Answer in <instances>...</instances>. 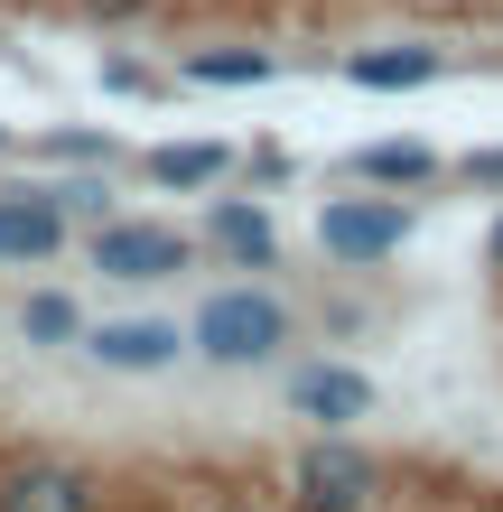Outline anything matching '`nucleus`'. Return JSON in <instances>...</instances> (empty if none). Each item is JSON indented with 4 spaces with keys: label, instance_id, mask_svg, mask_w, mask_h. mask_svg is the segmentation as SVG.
<instances>
[{
    "label": "nucleus",
    "instance_id": "obj_7",
    "mask_svg": "<svg viewBox=\"0 0 503 512\" xmlns=\"http://www.w3.org/2000/svg\"><path fill=\"white\" fill-rule=\"evenodd\" d=\"M84 354H94L103 373H168L187 336H177L168 317H112V326H84Z\"/></svg>",
    "mask_w": 503,
    "mask_h": 512
},
{
    "label": "nucleus",
    "instance_id": "obj_10",
    "mask_svg": "<svg viewBox=\"0 0 503 512\" xmlns=\"http://www.w3.org/2000/svg\"><path fill=\"white\" fill-rule=\"evenodd\" d=\"M205 233H215V252L243 261V270H271L280 261V233H271V215H261L252 196H215V205H205Z\"/></svg>",
    "mask_w": 503,
    "mask_h": 512
},
{
    "label": "nucleus",
    "instance_id": "obj_17",
    "mask_svg": "<svg viewBox=\"0 0 503 512\" xmlns=\"http://www.w3.org/2000/svg\"><path fill=\"white\" fill-rule=\"evenodd\" d=\"M103 84H112V94H159V75H150V66H131V56H112Z\"/></svg>",
    "mask_w": 503,
    "mask_h": 512
},
{
    "label": "nucleus",
    "instance_id": "obj_13",
    "mask_svg": "<svg viewBox=\"0 0 503 512\" xmlns=\"http://www.w3.org/2000/svg\"><path fill=\"white\" fill-rule=\"evenodd\" d=\"M19 336L47 345V354H66V345H84V308H75L66 289H38V298L19 308Z\"/></svg>",
    "mask_w": 503,
    "mask_h": 512
},
{
    "label": "nucleus",
    "instance_id": "obj_15",
    "mask_svg": "<svg viewBox=\"0 0 503 512\" xmlns=\"http://www.w3.org/2000/svg\"><path fill=\"white\" fill-rule=\"evenodd\" d=\"M56 205H66V224H103L112 215V187H103V177H66V187H47Z\"/></svg>",
    "mask_w": 503,
    "mask_h": 512
},
{
    "label": "nucleus",
    "instance_id": "obj_19",
    "mask_svg": "<svg viewBox=\"0 0 503 512\" xmlns=\"http://www.w3.org/2000/svg\"><path fill=\"white\" fill-rule=\"evenodd\" d=\"M84 10H103V19H122V10H150V0H84Z\"/></svg>",
    "mask_w": 503,
    "mask_h": 512
},
{
    "label": "nucleus",
    "instance_id": "obj_21",
    "mask_svg": "<svg viewBox=\"0 0 503 512\" xmlns=\"http://www.w3.org/2000/svg\"><path fill=\"white\" fill-rule=\"evenodd\" d=\"M224 512H261V503H224Z\"/></svg>",
    "mask_w": 503,
    "mask_h": 512
},
{
    "label": "nucleus",
    "instance_id": "obj_8",
    "mask_svg": "<svg viewBox=\"0 0 503 512\" xmlns=\"http://www.w3.org/2000/svg\"><path fill=\"white\" fill-rule=\"evenodd\" d=\"M66 252V205L47 187H0V261H56Z\"/></svg>",
    "mask_w": 503,
    "mask_h": 512
},
{
    "label": "nucleus",
    "instance_id": "obj_16",
    "mask_svg": "<svg viewBox=\"0 0 503 512\" xmlns=\"http://www.w3.org/2000/svg\"><path fill=\"white\" fill-rule=\"evenodd\" d=\"M457 177H466V187H503V140H494V149H466Z\"/></svg>",
    "mask_w": 503,
    "mask_h": 512
},
{
    "label": "nucleus",
    "instance_id": "obj_5",
    "mask_svg": "<svg viewBox=\"0 0 503 512\" xmlns=\"http://www.w3.org/2000/svg\"><path fill=\"white\" fill-rule=\"evenodd\" d=\"M0 512H103V485L66 457H0Z\"/></svg>",
    "mask_w": 503,
    "mask_h": 512
},
{
    "label": "nucleus",
    "instance_id": "obj_18",
    "mask_svg": "<svg viewBox=\"0 0 503 512\" xmlns=\"http://www.w3.org/2000/svg\"><path fill=\"white\" fill-rule=\"evenodd\" d=\"M38 149H47V159H103V140H94V131H47Z\"/></svg>",
    "mask_w": 503,
    "mask_h": 512
},
{
    "label": "nucleus",
    "instance_id": "obj_12",
    "mask_svg": "<svg viewBox=\"0 0 503 512\" xmlns=\"http://www.w3.org/2000/svg\"><path fill=\"white\" fill-rule=\"evenodd\" d=\"M364 187H429L438 177V149H420V140H373V149H354L345 159Z\"/></svg>",
    "mask_w": 503,
    "mask_h": 512
},
{
    "label": "nucleus",
    "instance_id": "obj_14",
    "mask_svg": "<svg viewBox=\"0 0 503 512\" xmlns=\"http://www.w3.org/2000/svg\"><path fill=\"white\" fill-rule=\"evenodd\" d=\"M280 56L271 47H196L187 56V84H271Z\"/></svg>",
    "mask_w": 503,
    "mask_h": 512
},
{
    "label": "nucleus",
    "instance_id": "obj_3",
    "mask_svg": "<svg viewBox=\"0 0 503 512\" xmlns=\"http://www.w3.org/2000/svg\"><path fill=\"white\" fill-rule=\"evenodd\" d=\"M410 243V205L401 196H327V215H317V252L345 261V270H373Z\"/></svg>",
    "mask_w": 503,
    "mask_h": 512
},
{
    "label": "nucleus",
    "instance_id": "obj_6",
    "mask_svg": "<svg viewBox=\"0 0 503 512\" xmlns=\"http://www.w3.org/2000/svg\"><path fill=\"white\" fill-rule=\"evenodd\" d=\"M289 410L317 419V429H354V419H373V373H354V364H289Z\"/></svg>",
    "mask_w": 503,
    "mask_h": 512
},
{
    "label": "nucleus",
    "instance_id": "obj_22",
    "mask_svg": "<svg viewBox=\"0 0 503 512\" xmlns=\"http://www.w3.org/2000/svg\"><path fill=\"white\" fill-rule=\"evenodd\" d=\"M0 149H10V131H0Z\"/></svg>",
    "mask_w": 503,
    "mask_h": 512
},
{
    "label": "nucleus",
    "instance_id": "obj_1",
    "mask_svg": "<svg viewBox=\"0 0 503 512\" xmlns=\"http://www.w3.org/2000/svg\"><path fill=\"white\" fill-rule=\"evenodd\" d=\"M280 345H289V308H280L271 289H252V280L243 289H215L196 308V354H205V364H224V373L271 364Z\"/></svg>",
    "mask_w": 503,
    "mask_h": 512
},
{
    "label": "nucleus",
    "instance_id": "obj_20",
    "mask_svg": "<svg viewBox=\"0 0 503 512\" xmlns=\"http://www.w3.org/2000/svg\"><path fill=\"white\" fill-rule=\"evenodd\" d=\"M485 252H494V261H503V215H494V233H485Z\"/></svg>",
    "mask_w": 503,
    "mask_h": 512
},
{
    "label": "nucleus",
    "instance_id": "obj_9",
    "mask_svg": "<svg viewBox=\"0 0 503 512\" xmlns=\"http://www.w3.org/2000/svg\"><path fill=\"white\" fill-rule=\"evenodd\" d=\"M438 75H448L438 47H354L345 56V84H364V94H420Z\"/></svg>",
    "mask_w": 503,
    "mask_h": 512
},
{
    "label": "nucleus",
    "instance_id": "obj_11",
    "mask_svg": "<svg viewBox=\"0 0 503 512\" xmlns=\"http://www.w3.org/2000/svg\"><path fill=\"white\" fill-rule=\"evenodd\" d=\"M140 177H150V187H224V177H233V149L224 140H168V149L140 159Z\"/></svg>",
    "mask_w": 503,
    "mask_h": 512
},
{
    "label": "nucleus",
    "instance_id": "obj_2",
    "mask_svg": "<svg viewBox=\"0 0 503 512\" xmlns=\"http://www.w3.org/2000/svg\"><path fill=\"white\" fill-rule=\"evenodd\" d=\"M289 503L299 512H373L382 503V457L364 438L327 429L317 447H299V466H289Z\"/></svg>",
    "mask_w": 503,
    "mask_h": 512
},
{
    "label": "nucleus",
    "instance_id": "obj_4",
    "mask_svg": "<svg viewBox=\"0 0 503 512\" xmlns=\"http://www.w3.org/2000/svg\"><path fill=\"white\" fill-rule=\"evenodd\" d=\"M94 270H103V280H177V270H187V233L103 215L94 224Z\"/></svg>",
    "mask_w": 503,
    "mask_h": 512
}]
</instances>
